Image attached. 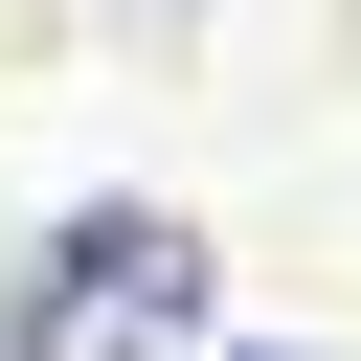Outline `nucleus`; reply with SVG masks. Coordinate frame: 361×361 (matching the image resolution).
I'll return each instance as SVG.
<instances>
[{"label":"nucleus","instance_id":"f257e3e1","mask_svg":"<svg viewBox=\"0 0 361 361\" xmlns=\"http://www.w3.org/2000/svg\"><path fill=\"white\" fill-rule=\"evenodd\" d=\"M180 338H203V226H180V203L45 226V271H23V316H0V361H180Z\"/></svg>","mask_w":361,"mask_h":361},{"label":"nucleus","instance_id":"f03ea898","mask_svg":"<svg viewBox=\"0 0 361 361\" xmlns=\"http://www.w3.org/2000/svg\"><path fill=\"white\" fill-rule=\"evenodd\" d=\"M248 361H316V338H248Z\"/></svg>","mask_w":361,"mask_h":361}]
</instances>
